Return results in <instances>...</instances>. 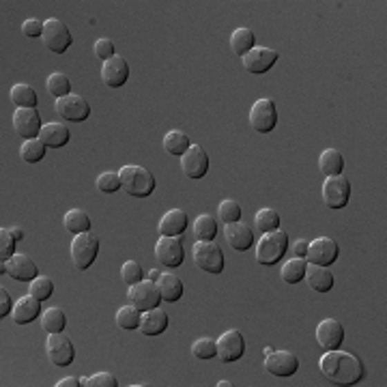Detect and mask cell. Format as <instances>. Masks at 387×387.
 <instances>
[{
	"label": "cell",
	"mask_w": 387,
	"mask_h": 387,
	"mask_svg": "<svg viewBox=\"0 0 387 387\" xmlns=\"http://www.w3.org/2000/svg\"><path fill=\"white\" fill-rule=\"evenodd\" d=\"M226 241L232 249L247 252L252 245H254V232H252V228L243 222L226 224Z\"/></svg>",
	"instance_id": "d4e9b609"
},
{
	"label": "cell",
	"mask_w": 387,
	"mask_h": 387,
	"mask_svg": "<svg viewBox=\"0 0 387 387\" xmlns=\"http://www.w3.org/2000/svg\"><path fill=\"white\" fill-rule=\"evenodd\" d=\"M321 191H323L325 207L332 211L344 209L348 200H351V183H348V179L342 177V174H338V177H325Z\"/></svg>",
	"instance_id": "52a82bcc"
},
{
	"label": "cell",
	"mask_w": 387,
	"mask_h": 387,
	"mask_svg": "<svg viewBox=\"0 0 387 387\" xmlns=\"http://www.w3.org/2000/svg\"><path fill=\"white\" fill-rule=\"evenodd\" d=\"M9 97H11L13 106H17V108H37L39 106V97H37L35 88L28 84H13Z\"/></svg>",
	"instance_id": "e575fe53"
},
{
	"label": "cell",
	"mask_w": 387,
	"mask_h": 387,
	"mask_svg": "<svg viewBox=\"0 0 387 387\" xmlns=\"http://www.w3.org/2000/svg\"><path fill=\"white\" fill-rule=\"evenodd\" d=\"M187 224H189V220H187V213L183 209H170L162 216L158 230L162 237H181L187 230Z\"/></svg>",
	"instance_id": "603a6c76"
},
{
	"label": "cell",
	"mask_w": 387,
	"mask_h": 387,
	"mask_svg": "<svg viewBox=\"0 0 387 387\" xmlns=\"http://www.w3.org/2000/svg\"><path fill=\"white\" fill-rule=\"evenodd\" d=\"M181 170L187 179H202L209 172V155L200 144H191L183 155H181Z\"/></svg>",
	"instance_id": "9a60e30c"
},
{
	"label": "cell",
	"mask_w": 387,
	"mask_h": 387,
	"mask_svg": "<svg viewBox=\"0 0 387 387\" xmlns=\"http://www.w3.org/2000/svg\"><path fill=\"white\" fill-rule=\"evenodd\" d=\"M46 353H48L50 361H52L56 368H67V366H71L73 359H75L73 342H71L69 336H65L63 332L48 334V338H46Z\"/></svg>",
	"instance_id": "9c48e42d"
},
{
	"label": "cell",
	"mask_w": 387,
	"mask_h": 387,
	"mask_svg": "<svg viewBox=\"0 0 387 387\" xmlns=\"http://www.w3.org/2000/svg\"><path fill=\"white\" fill-rule=\"evenodd\" d=\"M317 342L327 348V351H334L340 348L344 342V327L336 319H323L317 327Z\"/></svg>",
	"instance_id": "44dd1931"
},
{
	"label": "cell",
	"mask_w": 387,
	"mask_h": 387,
	"mask_svg": "<svg viewBox=\"0 0 387 387\" xmlns=\"http://www.w3.org/2000/svg\"><path fill=\"white\" fill-rule=\"evenodd\" d=\"M82 383H80V379L77 377H65V379H61L56 383V387H80Z\"/></svg>",
	"instance_id": "f5cc1de1"
},
{
	"label": "cell",
	"mask_w": 387,
	"mask_h": 387,
	"mask_svg": "<svg viewBox=\"0 0 387 387\" xmlns=\"http://www.w3.org/2000/svg\"><path fill=\"white\" fill-rule=\"evenodd\" d=\"M54 110L56 114L61 116V119L69 121V123H84L88 116H91V106L88 102L84 100L82 95H67V97H61V100L54 102Z\"/></svg>",
	"instance_id": "30bf717a"
},
{
	"label": "cell",
	"mask_w": 387,
	"mask_h": 387,
	"mask_svg": "<svg viewBox=\"0 0 387 387\" xmlns=\"http://www.w3.org/2000/svg\"><path fill=\"white\" fill-rule=\"evenodd\" d=\"M308 286L317 290V293H329V290L334 288V274L329 271L327 267H321V265H310L308 263V269H305V278Z\"/></svg>",
	"instance_id": "484cf974"
},
{
	"label": "cell",
	"mask_w": 387,
	"mask_h": 387,
	"mask_svg": "<svg viewBox=\"0 0 387 387\" xmlns=\"http://www.w3.org/2000/svg\"><path fill=\"white\" fill-rule=\"evenodd\" d=\"M319 368H321L323 377L332 385H338V387L357 385L366 375L361 359L353 353L340 351V348L327 351L319 359Z\"/></svg>",
	"instance_id": "6da1fadb"
},
{
	"label": "cell",
	"mask_w": 387,
	"mask_h": 387,
	"mask_svg": "<svg viewBox=\"0 0 387 387\" xmlns=\"http://www.w3.org/2000/svg\"><path fill=\"white\" fill-rule=\"evenodd\" d=\"M11 310H13V303H11V295L9 290L3 286L0 288V317H11Z\"/></svg>",
	"instance_id": "f907efd6"
},
{
	"label": "cell",
	"mask_w": 387,
	"mask_h": 387,
	"mask_svg": "<svg viewBox=\"0 0 387 387\" xmlns=\"http://www.w3.org/2000/svg\"><path fill=\"white\" fill-rule=\"evenodd\" d=\"M191 147L187 133L181 131V129H172L164 135V151L174 155V158H181V155Z\"/></svg>",
	"instance_id": "1f68e13d"
},
{
	"label": "cell",
	"mask_w": 387,
	"mask_h": 387,
	"mask_svg": "<svg viewBox=\"0 0 387 387\" xmlns=\"http://www.w3.org/2000/svg\"><path fill=\"white\" fill-rule=\"evenodd\" d=\"M0 274H7L17 282H32L39 276V269L28 254H13L7 263L0 265Z\"/></svg>",
	"instance_id": "e0dca14e"
},
{
	"label": "cell",
	"mask_w": 387,
	"mask_h": 387,
	"mask_svg": "<svg viewBox=\"0 0 387 387\" xmlns=\"http://www.w3.org/2000/svg\"><path fill=\"white\" fill-rule=\"evenodd\" d=\"M243 61V67L247 73H254V75H261V73H267L271 67H274L278 63V52L271 50V48H254L249 50L245 56H241Z\"/></svg>",
	"instance_id": "ac0fdd59"
},
{
	"label": "cell",
	"mask_w": 387,
	"mask_h": 387,
	"mask_svg": "<svg viewBox=\"0 0 387 387\" xmlns=\"http://www.w3.org/2000/svg\"><path fill=\"white\" fill-rule=\"evenodd\" d=\"M308 243H310V241H305V239H297L293 245H290V249H293V254H295L297 258H305V254H308Z\"/></svg>",
	"instance_id": "816d5d0a"
},
{
	"label": "cell",
	"mask_w": 387,
	"mask_h": 387,
	"mask_svg": "<svg viewBox=\"0 0 387 387\" xmlns=\"http://www.w3.org/2000/svg\"><path fill=\"white\" fill-rule=\"evenodd\" d=\"M319 168L325 177H338L344 170V158L338 149H325L319 158Z\"/></svg>",
	"instance_id": "f1b7e54d"
},
{
	"label": "cell",
	"mask_w": 387,
	"mask_h": 387,
	"mask_svg": "<svg viewBox=\"0 0 387 387\" xmlns=\"http://www.w3.org/2000/svg\"><path fill=\"white\" fill-rule=\"evenodd\" d=\"M254 226L261 230V235H265V232H274L280 228V213L274 211V209H261L256 211V216H254Z\"/></svg>",
	"instance_id": "ab89813d"
},
{
	"label": "cell",
	"mask_w": 387,
	"mask_h": 387,
	"mask_svg": "<svg viewBox=\"0 0 387 387\" xmlns=\"http://www.w3.org/2000/svg\"><path fill=\"white\" fill-rule=\"evenodd\" d=\"M340 254V247L332 237H319L312 243H308V254L305 261L310 265H321V267H329L334 265L336 258Z\"/></svg>",
	"instance_id": "4fadbf2b"
},
{
	"label": "cell",
	"mask_w": 387,
	"mask_h": 387,
	"mask_svg": "<svg viewBox=\"0 0 387 387\" xmlns=\"http://www.w3.org/2000/svg\"><path fill=\"white\" fill-rule=\"evenodd\" d=\"M160 276H162V274H160V269H151L149 274H147V278H149L151 282H158V280H160Z\"/></svg>",
	"instance_id": "11a10c76"
},
{
	"label": "cell",
	"mask_w": 387,
	"mask_h": 387,
	"mask_svg": "<svg viewBox=\"0 0 387 387\" xmlns=\"http://www.w3.org/2000/svg\"><path fill=\"white\" fill-rule=\"evenodd\" d=\"M46 144L39 140V138H32V140H24L22 147H19V158H22L26 164H39L44 158H46Z\"/></svg>",
	"instance_id": "f35d334b"
},
{
	"label": "cell",
	"mask_w": 387,
	"mask_h": 387,
	"mask_svg": "<svg viewBox=\"0 0 387 387\" xmlns=\"http://www.w3.org/2000/svg\"><path fill=\"white\" fill-rule=\"evenodd\" d=\"M191 353L198 359H213L218 357V344L213 338H198L191 344Z\"/></svg>",
	"instance_id": "7bdbcfd3"
},
{
	"label": "cell",
	"mask_w": 387,
	"mask_h": 387,
	"mask_svg": "<svg viewBox=\"0 0 387 387\" xmlns=\"http://www.w3.org/2000/svg\"><path fill=\"white\" fill-rule=\"evenodd\" d=\"M191 230H194V239L196 241H213L218 235V222H216V218L202 213V216H198L196 220H194Z\"/></svg>",
	"instance_id": "d6a6232c"
},
{
	"label": "cell",
	"mask_w": 387,
	"mask_h": 387,
	"mask_svg": "<svg viewBox=\"0 0 387 387\" xmlns=\"http://www.w3.org/2000/svg\"><path fill=\"white\" fill-rule=\"evenodd\" d=\"M41 327H44V332L48 334H58V332H63V329L67 327V317L61 308H48L41 312Z\"/></svg>",
	"instance_id": "836d02e7"
},
{
	"label": "cell",
	"mask_w": 387,
	"mask_h": 387,
	"mask_svg": "<svg viewBox=\"0 0 387 387\" xmlns=\"http://www.w3.org/2000/svg\"><path fill=\"white\" fill-rule=\"evenodd\" d=\"M80 383H82V385H86V387H88V377H80Z\"/></svg>",
	"instance_id": "680465c9"
},
{
	"label": "cell",
	"mask_w": 387,
	"mask_h": 387,
	"mask_svg": "<svg viewBox=\"0 0 387 387\" xmlns=\"http://www.w3.org/2000/svg\"><path fill=\"white\" fill-rule=\"evenodd\" d=\"M9 232L13 235V239H15V241H22V239H24V230L19 228V226H11V228H9Z\"/></svg>",
	"instance_id": "db71d44e"
},
{
	"label": "cell",
	"mask_w": 387,
	"mask_h": 387,
	"mask_svg": "<svg viewBox=\"0 0 387 387\" xmlns=\"http://www.w3.org/2000/svg\"><path fill=\"white\" fill-rule=\"evenodd\" d=\"M265 370L274 377H293L299 370V359L290 351H274L265 355Z\"/></svg>",
	"instance_id": "d6986e66"
},
{
	"label": "cell",
	"mask_w": 387,
	"mask_h": 387,
	"mask_svg": "<svg viewBox=\"0 0 387 387\" xmlns=\"http://www.w3.org/2000/svg\"><path fill=\"white\" fill-rule=\"evenodd\" d=\"M230 48L237 56H245L249 50L256 48V35L252 28H237L235 32L230 35Z\"/></svg>",
	"instance_id": "4dcf8cb0"
},
{
	"label": "cell",
	"mask_w": 387,
	"mask_h": 387,
	"mask_svg": "<svg viewBox=\"0 0 387 387\" xmlns=\"http://www.w3.org/2000/svg\"><path fill=\"white\" fill-rule=\"evenodd\" d=\"M69 138H71L69 127L63 125V123H58V121L46 123L41 133H39V140H41L50 149H63L69 142Z\"/></svg>",
	"instance_id": "4316f807"
},
{
	"label": "cell",
	"mask_w": 387,
	"mask_h": 387,
	"mask_svg": "<svg viewBox=\"0 0 387 387\" xmlns=\"http://www.w3.org/2000/svg\"><path fill=\"white\" fill-rule=\"evenodd\" d=\"M274 351H276L274 346H265V355H271V353H274Z\"/></svg>",
	"instance_id": "9f6ffc18"
},
{
	"label": "cell",
	"mask_w": 387,
	"mask_h": 387,
	"mask_svg": "<svg viewBox=\"0 0 387 387\" xmlns=\"http://www.w3.org/2000/svg\"><path fill=\"white\" fill-rule=\"evenodd\" d=\"M97 254H100V239H97V235L93 230L82 232V235H73L71 261H73L75 269H80V271L91 269V265L95 263Z\"/></svg>",
	"instance_id": "277c9868"
},
{
	"label": "cell",
	"mask_w": 387,
	"mask_h": 387,
	"mask_svg": "<svg viewBox=\"0 0 387 387\" xmlns=\"http://www.w3.org/2000/svg\"><path fill=\"white\" fill-rule=\"evenodd\" d=\"M97 189L104 191V194H114L121 189V177L119 172H102L100 177H97Z\"/></svg>",
	"instance_id": "f6af8a7d"
},
{
	"label": "cell",
	"mask_w": 387,
	"mask_h": 387,
	"mask_svg": "<svg viewBox=\"0 0 387 387\" xmlns=\"http://www.w3.org/2000/svg\"><path fill=\"white\" fill-rule=\"evenodd\" d=\"M41 303L37 297H32L30 293L19 297L15 303H13V310H11V319L17 323V325H28L37 319H41Z\"/></svg>",
	"instance_id": "7402d4cb"
},
{
	"label": "cell",
	"mask_w": 387,
	"mask_h": 387,
	"mask_svg": "<svg viewBox=\"0 0 387 387\" xmlns=\"http://www.w3.org/2000/svg\"><path fill=\"white\" fill-rule=\"evenodd\" d=\"M121 280H123L127 286L138 284V282L144 280V271H142V267H140L138 263H135V261H127V263H123V267H121Z\"/></svg>",
	"instance_id": "ee69618b"
},
{
	"label": "cell",
	"mask_w": 387,
	"mask_h": 387,
	"mask_svg": "<svg viewBox=\"0 0 387 387\" xmlns=\"http://www.w3.org/2000/svg\"><path fill=\"white\" fill-rule=\"evenodd\" d=\"M305 269H308V261L293 256L282 265V280L286 284H299L305 278Z\"/></svg>",
	"instance_id": "74e56055"
},
{
	"label": "cell",
	"mask_w": 387,
	"mask_h": 387,
	"mask_svg": "<svg viewBox=\"0 0 387 387\" xmlns=\"http://www.w3.org/2000/svg\"><path fill=\"white\" fill-rule=\"evenodd\" d=\"M93 52H95V56L100 58L102 63H106V61H110L112 56H116V48L112 44V39H106V37L97 39L95 46H93Z\"/></svg>",
	"instance_id": "7dc6e473"
},
{
	"label": "cell",
	"mask_w": 387,
	"mask_h": 387,
	"mask_svg": "<svg viewBox=\"0 0 387 387\" xmlns=\"http://www.w3.org/2000/svg\"><path fill=\"white\" fill-rule=\"evenodd\" d=\"M102 80L108 88H121L129 80V65L123 56H112L102 63Z\"/></svg>",
	"instance_id": "ffe728a7"
},
{
	"label": "cell",
	"mask_w": 387,
	"mask_h": 387,
	"mask_svg": "<svg viewBox=\"0 0 387 387\" xmlns=\"http://www.w3.org/2000/svg\"><path fill=\"white\" fill-rule=\"evenodd\" d=\"M15 243L17 241L13 239L9 228H0V263H7L13 254H17Z\"/></svg>",
	"instance_id": "bcb514c9"
},
{
	"label": "cell",
	"mask_w": 387,
	"mask_h": 387,
	"mask_svg": "<svg viewBox=\"0 0 387 387\" xmlns=\"http://www.w3.org/2000/svg\"><path fill=\"white\" fill-rule=\"evenodd\" d=\"M63 226L71 235H82V232H88L93 228L88 213L82 209H69L63 218Z\"/></svg>",
	"instance_id": "f546056e"
},
{
	"label": "cell",
	"mask_w": 387,
	"mask_h": 387,
	"mask_svg": "<svg viewBox=\"0 0 387 387\" xmlns=\"http://www.w3.org/2000/svg\"><path fill=\"white\" fill-rule=\"evenodd\" d=\"M218 218L224 222V224H235V222H241L243 218V211H241V205L237 200H222L220 207H218Z\"/></svg>",
	"instance_id": "60d3db41"
},
{
	"label": "cell",
	"mask_w": 387,
	"mask_h": 387,
	"mask_svg": "<svg viewBox=\"0 0 387 387\" xmlns=\"http://www.w3.org/2000/svg\"><path fill=\"white\" fill-rule=\"evenodd\" d=\"M13 129L19 138H24V140L39 138V133H41V129H44L41 114H39L37 108H15Z\"/></svg>",
	"instance_id": "8fae6325"
},
{
	"label": "cell",
	"mask_w": 387,
	"mask_h": 387,
	"mask_svg": "<svg viewBox=\"0 0 387 387\" xmlns=\"http://www.w3.org/2000/svg\"><path fill=\"white\" fill-rule=\"evenodd\" d=\"M155 258L170 269L181 267L185 258L181 237H160L158 243H155Z\"/></svg>",
	"instance_id": "2e32d148"
},
{
	"label": "cell",
	"mask_w": 387,
	"mask_h": 387,
	"mask_svg": "<svg viewBox=\"0 0 387 387\" xmlns=\"http://www.w3.org/2000/svg\"><path fill=\"white\" fill-rule=\"evenodd\" d=\"M44 26H46V22H41V19L28 17L26 22H22V35L28 37V39H37V37L44 35Z\"/></svg>",
	"instance_id": "c3c4849f"
},
{
	"label": "cell",
	"mask_w": 387,
	"mask_h": 387,
	"mask_svg": "<svg viewBox=\"0 0 387 387\" xmlns=\"http://www.w3.org/2000/svg\"><path fill=\"white\" fill-rule=\"evenodd\" d=\"M28 293L37 297L39 301H48L54 293V282L48 276H37L28 286Z\"/></svg>",
	"instance_id": "b9f144b4"
},
{
	"label": "cell",
	"mask_w": 387,
	"mask_h": 387,
	"mask_svg": "<svg viewBox=\"0 0 387 387\" xmlns=\"http://www.w3.org/2000/svg\"><path fill=\"white\" fill-rule=\"evenodd\" d=\"M194 265L207 274H222L224 271V252L213 241H196L191 249Z\"/></svg>",
	"instance_id": "5b68a950"
},
{
	"label": "cell",
	"mask_w": 387,
	"mask_h": 387,
	"mask_svg": "<svg viewBox=\"0 0 387 387\" xmlns=\"http://www.w3.org/2000/svg\"><path fill=\"white\" fill-rule=\"evenodd\" d=\"M278 108L276 102L269 100V97H263V100H256L249 108V125L258 133H269L274 131L278 125Z\"/></svg>",
	"instance_id": "8992f818"
},
{
	"label": "cell",
	"mask_w": 387,
	"mask_h": 387,
	"mask_svg": "<svg viewBox=\"0 0 387 387\" xmlns=\"http://www.w3.org/2000/svg\"><path fill=\"white\" fill-rule=\"evenodd\" d=\"M140 319H142L140 310L133 303L121 305L119 310H116V325H119L121 329H125V332H133V329H138Z\"/></svg>",
	"instance_id": "d590c367"
},
{
	"label": "cell",
	"mask_w": 387,
	"mask_h": 387,
	"mask_svg": "<svg viewBox=\"0 0 387 387\" xmlns=\"http://www.w3.org/2000/svg\"><path fill=\"white\" fill-rule=\"evenodd\" d=\"M166 329H168V314L164 312V310L153 308V310H147V312H142L140 327H138V332L142 336H149V338L162 336Z\"/></svg>",
	"instance_id": "cb8c5ba5"
},
{
	"label": "cell",
	"mask_w": 387,
	"mask_h": 387,
	"mask_svg": "<svg viewBox=\"0 0 387 387\" xmlns=\"http://www.w3.org/2000/svg\"><path fill=\"white\" fill-rule=\"evenodd\" d=\"M216 344H218V357L224 364L239 361L245 353V338L241 332H237V329H228V332H224L216 340Z\"/></svg>",
	"instance_id": "5bb4252c"
},
{
	"label": "cell",
	"mask_w": 387,
	"mask_h": 387,
	"mask_svg": "<svg viewBox=\"0 0 387 387\" xmlns=\"http://www.w3.org/2000/svg\"><path fill=\"white\" fill-rule=\"evenodd\" d=\"M288 249V235L284 230H274V232H265L261 241L256 243V263L271 267L280 263V258L286 254Z\"/></svg>",
	"instance_id": "3957f363"
},
{
	"label": "cell",
	"mask_w": 387,
	"mask_h": 387,
	"mask_svg": "<svg viewBox=\"0 0 387 387\" xmlns=\"http://www.w3.org/2000/svg\"><path fill=\"white\" fill-rule=\"evenodd\" d=\"M155 284H158V288H160V295H162V299H164V301H168V303H177V301L183 297V282H181V278H179V276L170 274V271H166V274H162V276H160V280L155 282Z\"/></svg>",
	"instance_id": "83f0119b"
},
{
	"label": "cell",
	"mask_w": 387,
	"mask_h": 387,
	"mask_svg": "<svg viewBox=\"0 0 387 387\" xmlns=\"http://www.w3.org/2000/svg\"><path fill=\"white\" fill-rule=\"evenodd\" d=\"M127 297H129V303H133L140 312L160 308V301H164L162 295H160L158 284L151 282V280H142L138 284H131L129 290H127Z\"/></svg>",
	"instance_id": "7c38bea8"
},
{
	"label": "cell",
	"mask_w": 387,
	"mask_h": 387,
	"mask_svg": "<svg viewBox=\"0 0 387 387\" xmlns=\"http://www.w3.org/2000/svg\"><path fill=\"white\" fill-rule=\"evenodd\" d=\"M218 385H220V387H230V385H232V383H230V381H220V383H218Z\"/></svg>",
	"instance_id": "6f0895ef"
},
{
	"label": "cell",
	"mask_w": 387,
	"mask_h": 387,
	"mask_svg": "<svg viewBox=\"0 0 387 387\" xmlns=\"http://www.w3.org/2000/svg\"><path fill=\"white\" fill-rule=\"evenodd\" d=\"M121 187L133 198H147L155 191V177L153 172L142 166H123L119 170Z\"/></svg>",
	"instance_id": "7a4b0ae2"
},
{
	"label": "cell",
	"mask_w": 387,
	"mask_h": 387,
	"mask_svg": "<svg viewBox=\"0 0 387 387\" xmlns=\"http://www.w3.org/2000/svg\"><path fill=\"white\" fill-rule=\"evenodd\" d=\"M46 91L54 97V102L56 100H61V97H67L71 95V80L61 73V71H54L48 75V80H46Z\"/></svg>",
	"instance_id": "8d00e7d4"
},
{
	"label": "cell",
	"mask_w": 387,
	"mask_h": 387,
	"mask_svg": "<svg viewBox=\"0 0 387 387\" xmlns=\"http://www.w3.org/2000/svg\"><path fill=\"white\" fill-rule=\"evenodd\" d=\"M41 41H44V46L50 52L65 54L71 48L73 39H71V32H69V28H67L65 22H61V19H56V17H50V19H46Z\"/></svg>",
	"instance_id": "ba28073f"
},
{
	"label": "cell",
	"mask_w": 387,
	"mask_h": 387,
	"mask_svg": "<svg viewBox=\"0 0 387 387\" xmlns=\"http://www.w3.org/2000/svg\"><path fill=\"white\" fill-rule=\"evenodd\" d=\"M116 385H119V381L110 372H97L88 379V387H116Z\"/></svg>",
	"instance_id": "681fc988"
}]
</instances>
